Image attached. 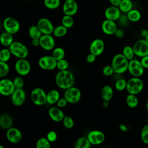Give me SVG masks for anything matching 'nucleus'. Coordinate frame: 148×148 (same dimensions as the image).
<instances>
[{"label":"nucleus","instance_id":"nucleus-3","mask_svg":"<svg viewBox=\"0 0 148 148\" xmlns=\"http://www.w3.org/2000/svg\"><path fill=\"white\" fill-rule=\"evenodd\" d=\"M143 82L140 77H132L127 82L126 90L129 94L137 95L143 90Z\"/></svg>","mask_w":148,"mask_h":148},{"label":"nucleus","instance_id":"nucleus-58","mask_svg":"<svg viewBox=\"0 0 148 148\" xmlns=\"http://www.w3.org/2000/svg\"><path fill=\"white\" fill-rule=\"evenodd\" d=\"M146 109H147V110L148 111V101H147V102L146 103Z\"/></svg>","mask_w":148,"mask_h":148},{"label":"nucleus","instance_id":"nucleus-32","mask_svg":"<svg viewBox=\"0 0 148 148\" xmlns=\"http://www.w3.org/2000/svg\"><path fill=\"white\" fill-rule=\"evenodd\" d=\"M139 101L136 95L129 94L126 97V103L131 108H135L138 105Z\"/></svg>","mask_w":148,"mask_h":148},{"label":"nucleus","instance_id":"nucleus-56","mask_svg":"<svg viewBox=\"0 0 148 148\" xmlns=\"http://www.w3.org/2000/svg\"><path fill=\"white\" fill-rule=\"evenodd\" d=\"M120 128L121 130H123V131H125V130H127L126 127H125V125H121L120 126Z\"/></svg>","mask_w":148,"mask_h":148},{"label":"nucleus","instance_id":"nucleus-21","mask_svg":"<svg viewBox=\"0 0 148 148\" xmlns=\"http://www.w3.org/2000/svg\"><path fill=\"white\" fill-rule=\"evenodd\" d=\"M101 28L105 34L112 35L114 34L117 29V27L115 21L105 19L102 23Z\"/></svg>","mask_w":148,"mask_h":148},{"label":"nucleus","instance_id":"nucleus-1","mask_svg":"<svg viewBox=\"0 0 148 148\" xmlns=\"http://www.w3.org/2000/svg\"><path fill=\"white\" fill-rule=\"evenodd\" d=\"M55 80L57 86L63 90L73 86L75 83L74 75L68 70L60 71L56 74Z\"/></svg>","mask_w":148,"mask_h":148},{"label":"nucleus","instance_id":"nucleus-31","mask_svg":"<svg viewBox=\"0 0 148 148\" xmlns=\"http://www.w3.org/2000/svg\"><path fill=\"white\" fill-rule=\"evenodd\" d=\"M67 32L68 28L61 24L54 27L53 34L55 37L61 38L66 35Z\"/></svg>","mask_w":148,"mask_h":148},{"label":"nucleus","instance_id":"nucleus-30","mask_svg":"<svg viewBox=\"0 0 148 148\" xmlns=\"http://www.w3.org/2000/svg\"><path fill=\"white\" fill-rule=\"evenodd\" d=\"M127 17L129 21L132 22H137L141 18V13L137 9H132L127 13Z\"/></svg>","mask_w":148,"mask_h":148},{"label":"nucleus","instance_id":"nucleus-47","mask_svg":"<svg viewBox=\"0 0 148 148\" xmlns=\"http://www.w3.org/2000/svg\"><path fill=\"white\" fill-rule=\"evenodd\" d=\"M68 102L65 99V98L64 97V98H61L58 99V101H57V105L58 106V108H64L65 107L66 104H67Z\"/></svg>","mask_w":148,"mask_h":148},{"label":"nucleus","instance_id":"nucleus-37","mask_svg":"<svg viewBox=\"0 0 148 148\" xmlns=\"http://www.w3.org/2000/svg\"><path fill=\"white\" fill-rule=\"evenodd\" d=\"M12 53L9 48H4L0 51V61L8 62L10 58Z\"/></svg>","mask_w":148,"mask_h":148},{"label":"nucleus","instance_id":"nucleus-18","mask_svg":"<svg viewBox=\"0 0 148 148\" xmlns=\"http://www.w3.org/2000/svg\"><path fill=\"white\" fill-rule=\"evenodd\" d=\"M25 100V92L23 88H16L11 95L12 103L17 106L22 105Z\"/></svg>","mask_w":148,"mask_h":148},{"label":"nucleus","instance_id":"nucleus-39","mask_svg":"<svg viewBox=\"0 0 148 148\" xmlns=\"http://www.w3.org/2000/svg\"><path fill=\"white\" fill-rule=\"evenodd\" d=\"M10 68L6 62L0 61V77H3L6 76L9 72Z\"/></svg>","mask_w":148,"mask_h":148},{"label":"nucleus","instance_id":"nucleus-33","mask_svg":"<svg viewBox=\"0 0 148 148\" xmlns=\"http://www.w3.org/2000/svg\"><path fill=\"white\" fill-rule=\"evenodd\" d=\"M122 54L128 61L134 59V56H135L132 46H125V47H124V48L123 49Z\"/></svg>","mask_w":148,"mask_h":148},{"label":"nucleus","instance_id":"nucleus-15","mask_svg":"<svg viewBox=\"0 0 148 148\" xmlns=\"http://www.w3.org/2000/svg\"><path fill=\"white\" fill-rule=\"evenodd\" d=\"M40 47L43 50L49 51L54 49L55 40L51 35H42L39 39Z\"/></svg>","mask_w":148,"mask_h":148},{"label":"nucleus","instance_id":"nucleus-34","mask_svg":"<svg viewBox=\"0 0 148 148\" xmlns=\"http://www.w3.org/2000/svg\"><path fill=\"white\" fill-rule=\"evenodd\" d=\"M57 61L64 59L65 56V52L64 49L61 47H55L52 52L51 55Z\"/></svg>","mask_w":148,"mask_h":148},{"label":"nucleus","instance_id":"nucleus-26","mask_svg":"<svg viewBox=\"0 0 148 148\" xmlns=\"http://www.w3.org/2000/svg\"><path fill=\"white\" fill-rule=\"evenodd\" d=\"M60 98V93L57 90H51L47 93V103L49 104L53 105L57 103Z\"/></svg>","mask_w":148,"mask_h":148},{"label":"nucleus","instance_id":"nucleus-4","mask_svg":"<svg viewBox=\"0 0 148 148\" xmlns=\"http://www.w3.org/2000/svg\"><path fill=\"white\" fill-rule=\"evenodd\" d=\"M12 55L18 59L25 58L28 56V49L25 45L18 41H14L8 47Z\"/></svg>","mask_w":148,"mask_h":148},{"label":"nucleus","instance_id":"nucleus-44","mask_svg":"<svg viewBox=\"0 0 148 148\" xmlns=\"http://www.w3.org/2000/svg\"><path fill=\"white\" fill-rule=\"evenodd\" d=\"M13 82L16 88H23L24 84V82L23 78L21 76H16Z\"/></svg>","mask_w":148,"mask_h":148},{"label":"nucleus","instance_id":"nucleus-43","mask_svg":"<svg viewBox=\"0 0 148 148\" xmlns=\"http://www.w3.org/2000/svg\"><path fill=\"white\" fill-rule=\"evenodd\" d=\"M69 67V62L65 59H62L57 61V68L60 71L67 70Z\"/></svg>","mask_w":148,"mask_h":148},{"label":"nucleus","instance_id":"nucleus-14","mask_svg":"<svg viewBox=\"0 0 148 148\" xmlns=\"http://www.w3.org/2000/svg\"><path fill=\"white\" fill-rule=\"evenodd\" d=\"M78 10V5L75 0H65L62 5V11L64 14L73 16Z\"/></svg>","mask_w":148,"mask_h":148},{"label":"nucleus","instance_id":"nucleus-25","mask_svg":"<svg viewBox=\"0 0 148 148\" xmlns=\"http://www.w3.org/2000/svg\"><path fill=\"white\" fill-rule=\"evenodd\" d=\"M13 124V120L12 117L7 114H3L0 117V126L2 128L8 130L12 127Z\"/></svg>","mask_w":148,"mask_h":148},{"label":"nucleus","instance_id":"nucleus-6","mask_svg":"<svg viewBox=\"0 0 148 148\" xmlns=\"http://www.w3.org/2000/svg\"><path fill=\"white\" fill-rule=\"evenodd\" d=\"M32 102L38 106H42L47 103V94L41 88H35L31 92Z\"/></svg>","mask_w":148,"mask_h":148},{"label":"nucleus","instance_id":"nucleus-24","mask_svg":"<svg viewBox=\"0 0 148 148\" xmlns=\"http://www.w3.org/2000/svg\"><path fill=\"white\" fill-rule=\"evenodd\" d=\"M101 95L103 101H110L113 95V88L110 86H104L101 89Z\"/></svg>","mask_w":148,"mask_h":148},{"label":"nucleus","instance_id":"nucleus-35","mask_svg":"<svg viewBox=\"0 0 148 148\" xmlns=\"http://www.w3.org/2000/svg\"><path fill=\"white\" fill-rule=\"evenodd\" d=\"M45 6L51 10H54L59 8L61 4L60 0H44Z\"/></svg>","mask_w":148,"mask_h":148},{"label":"nucleus","instance_id":"nucleus-42","mask_svg":"<svg viewBox=\"0 0 148 148\" xmlns=\"http://www.w3.org/2000/svg\"><path fill=\"white\" fill-rule=\"evenodd\" d=\"M64 126L67 129H71L73 128L74 125V121L72 118L68 116H65L62 120Z\"/></svg>","mask_w":148,"mask_h":148},{"label":"nucleus","instance_id":"nucleus-27","mask_svg":"<svg viewBox=\"0 0 148 148\" xmlns=\"http://www.w3.org/2000/svg\"><path fill=\"white\" fill-rule=\"evenodd\" d=\"M28 35L31 39H40L43 34L37 25H33L28 29Z\"/></svg>","mask_w":148,"mask_h":148},{"label":"nucleus","instance_id":"nucleus-38","mask_svg":"<svg viewBox=\"0 0 148 148\" xmlns=\"http://www.w3.org/2000/svg\"><path fill=\"white\" fill-rule=\"evenodd\" d=\"M36 148H51L50 142L46 138H41L37 140Z\"/></svg>","mask_w":148,"mask_h":148},{"label":"nucleus","instance_id":"nucleus-10","mask_svg":"<svg viewBox=\"0 0 148 148\" xmlns=\"http://www.w3.org/2000/svg\"><path fill=\"white\" fill-rule=\"evenodd\" d=\"M135 56L140 58L148 56V43L145 39H140L134 43L132 46Z\"/></svg>","mask_w":148,"mask_h":148},{"label":"nucleus","instance_id":"nucleus-16","mask_svg":"<svg viewBox=\"0 0 148 148\" xmlns=\"http://www.w3.org/2000/svg\"><path fill=\"white\" fill-rule=\"evenodd\" d=\"M91 145H97L103 142L105 139L104 134L98 130H92L90 131L87 137Z\"/></svg>","mask_w":148,"mask_h":148},{"label":"nucleus","instance_id":"nucleus-12","mask_svg":"<svg viewBox=\"0 0 148 148\" xmlns=\"http://www.w3.org/2000/svg\"><path fill=\"white\" fill-rule=\"evenodd\" d=\"M16 87L13 82L9 79H3L0 81V93L3 96H10L13 93Z\"/></svg>","mask_w":148,"mask_h":148},{"label":"nucleus","instance_id":"nucleus-45","mask_svg":"<svg viewBox=\"0 0 148 148\" xmlns=\"http://www.w3.org/2000/svg\"><path fill=\"white\" fill-rule=\"evenodd\" d=\"M102 73L106 76H110L112 75L114 72L112 65H106L103 68Z\"/></svg>","mask_w":148,"mask_h":148},{"label":"nucleus","instance_id":"nucleus-9","mask_svg":"<svg viewBox=\"0 0 148 148\" xmlns=\"http://www.w3.org/2000/svg\"><path fill=\"white\" fill-rule=\"evenodd\" d=\"M64 97L68 103H75L80 99L81 92L79 88L72 86L65 90Z\"/></svg>","mask_w":148,"mask_h":148},{"label":"nucleus","instance_id":"nucleus-5","mask_svg":"<svg viewBox=\"0 0 148 148\" xmlns=\"http://www.w3.org/2000/svg\"><path fill=\"white\" fill-rule=\"evenodd\" d=\"M3 27L5 31L12 35L17 34L20 28L19 21L13 17H7L3 21Z\"/></svg>","mask_w":148,"mask_h":148},{"label":"nucleus","instance_id":"nucleus-41","mask_svg":"<svg viewBox=\"0 0 148 148\" xmlns=\"http://www.w3.org/2000/svg\"><path fill=\"white\" fill-rule=\"evenodd\" d=\"M127 82L125 79H120L117 80L115 83V88L117 90L121 91L126 89L127 87Z\"/></svg>","mask_w":148,"mask_h":148},{"label":"nucleus","instance_id":"nucleus-13","mask_svg":"<svg viewBox=\"0 0 148 148\" xmlns=\"http://www.w3.org/2000/svg\"><path fill=\"white\" fill-rule=\"evenodd\" d=\"M37 25L43 35H51L53 32L54 27L52 22L47 18H40L38 21Z\"/></svg>","mask_w":148,"mask_h":148},{"label":"nucleus","instance_id":"nucleus-52","mask_svg":"<svg viewBox=\"0 0 148 148\" xmlns=\"http://www.w3.org/2000/svg\"><path fill=\"white\" fill-rule=\"evenodd\" d=\"M121 0H109V2L112 5V6L119 7Z\"/></svg>","mask_w":148,"mask_h":148},{"label":"nucleus","instance_id":"nucleus-40","mask_svg":"<svg viewBox=\"0 0 148 148\" xmlns=\"http://www.w3.org/2000/svg\"><path fill=\"white\" fill-rule=\"evenodd\" d=\"M140 138L143 143L148 145V124L142 127L140 132Z\"/></svg>","mask_w":148,"mask_h":148},{"label":"nucleus","instance_id":"nucleus-48","mask_svg":"<svg viewBox=\"0 0 148 148\" xmlns=\"http://www.w3.org/2000/svg\"><path fill=\"white\" fill-rule=\"evenodd\" d=\"M118 20L119 21L120 23L122 25L124 26V25H126L127 24L128 20H128V18L127 15H125H125H123V16L121 15L120 17L119 18V19Z\"/></svg>","mask_w":148,"mask_h":148},{"label":"nucleus","instance_id":"nucleus-7","mask_svg":"<svg viewBox=\"0 0 148 148\" xmlns=\"http://www.w3.org/2000/svg\"><path fill=\"white\" fill-rule=\"evenodd\" d=\"M128 71L133 77H140L143 74L145 68L142 66L140 61L134 58L129 61Z\"/></svg>","mask_w":148,"mask_h":148},{"label":"nucleus","instance_id":"nucleus-29","mask_svg":"<svg viewBox=\"0 0 148 148\" xmlns=\"http://www.w3.org/2000/svg\"><path fill=\"white\" fill-rule=\"evenodd\" d=\"M133 3L131 0H121L119 8L120 11L124 13H127L132 9Z\"/></svg>","mask_w":148,"mask_h":148},{"label":"nucleus","instance_id":"nucleus-2","mask_svg":"<svg viewBox=\"0 0 148 148\" xmlns=\"http://www.w3.org/2000/svg\"><path fill=\"white\" fill-rule=\"evenodd\" d=\"M129 61L122 53L116 54L112 61V66L114 73L122 74L128 71Z\"/></svg>","mask_w":148,"mask_h":148},{"label":"nucleus","instance_id":"nucleus-46","mask_svg":"<svg viewBox=\"0 0 148 148\" xmlns=\"http://www.w3.org/2000/svg\"><path fill=\"white\" fill-rule=\"evenodd\" d=\"M46 138L50 143L54 142L57 140V133L54 131H50L47 134Z\"/></svg>","mask_w":148,"mask_h":148},{"label":"nucleus","instance_id":"nucleus-22","mask_svg":"<svg viewBox=\"0 0 148 148\" xmlns=\"http://www.w3.org/2000/svg\"><path fill=\"white\" fill-rule=\"evenodd\" d=\"M49 115L50 119L56 122H60L62 121L65 115L64 112L60 108L51 107L49 110Z\"/></svg>","mask_w":148,"mask_h":148},{"label":"nucleus","instance_id":"nucleus-60","mask_svg":"<svg viewBox=\"0 0 148 148\" xmlns=\"http://www.w3.org/2000/svg\"><path fill=\"white\" fill-rule=\"evenodd\" d=\"M102 148H108V147H102Z\"/></svg>","mask_w":148,"mask_h":148},{"label":"nucleus","instance_id":"nucleus-20","mask_svg":"<svg viewBox=\"0 0 148 148\" xmlns=\"http://www.w3.org/2000/svg\"><path fill=\"white\" fill-rule=\"evenodd\" d=\"M121 11L119 7L111 6L108 7L105 11V17L106 19L112 21H117L121 16Z\"/></svg>","mask_w":148,"mask_h":148},{"label":"nucleus","instance_id":"nucleus-55","mask_svg":"<svg viewBox=\"0 0 148 148\" xmlns=\"http://www.w3.org/2000/svg\"><path fill=\"white\" fill-rule=\"evenodd\" d=\"M109 101H103V104H102L104 108H107V107L108 106V105H109Z\"/></svg>","mask_w":148,"mask_h":148},{"label":"nucleus","instance_id":"nucleus-57","mask_svg":"<svg viewBox=\"0 0 148 148\" xmlns=\"http://www.w3.org/2000/svg\"><path fill=\"white\" fill-rule=\"evenodd\" d=\"M145 40L148 43V34H147V35L145 37Z\"/></svg>","mask_w":148,"mask_h":148},{"label":"nucleus","instance_id":"nucleus-54","mask_svg":"<svg viewBox=\"0 0 148 148\" xmlns=\"http://www.w3.org/2000/svg\"><path fill=\"white\" fill-rule=\"evenodd\" d=\"M148 34V31L147 29H143L142 31H141V35L143 36H146Z\"/></svg>","mask_w":148,"mask_h":148},{"label":"nucleus","instance_id":"nucleus-51","mask_svg":"<svg viewBox=\"0 0 148 148\" xmlns=\"http://www.w3.org/2000/svg\"><path fill=\"white\" fill-rule=\"evenodd\" d=\"M114 35L118 38H121L124 36V31L122 29L117 28V29L116 30Z\"/></svg>","mask_w":148,"mask_h":148},{"label":"nucleus","instance_id":"nucleus-17","mask_svg":"<svg viewBox=\"0 0 148 148\" xmlns=\"http://www.w3.org/2000/svg\"><path fill=\"white\" fill-rule=\"evenodd\" d=\"M105 49V43L103 40L97 38L93 40L89 47L90 53L94 54L96 56L101 55Z\"/></svg>","mask_w":148,"mask_h":148},{"label":"nucleus","instance_id":"nucleus-8","mask_svg":"<svg viewBox=\"0 0 148 148\" xmlns=\"http://www.w3.org/2000/svg\"><path fill=\"white\" fill-rule=\"evenodd\" d=\"M57 61L52 56H44L38 60L39 66L44 70H53L57 68Z\"/></svg>","mask_w":148,"mask_h":148},{"label":"nucleus","instance_id":"nucleus-36","mask_svg":"<svg viewBox=\"0 0 148 148\" xmlns=\"http://www.w3.org/2000/svg\"><path fill=\"white\" fill-rule=\"evenodd\" d=\"M61 23L62 25L69 29L72 28L74 25V19L71 16L64 14V16L62 18Z\"/></svg>","mask_w":148,"mask_h":148},{"label":"nucleus","instance_id":"nucleus-19","mask_svg":"<svg viewBox=\"0 0 148 148\" xmlns=\"http://www.w3.org/2000/svg\"><path fill=\"white\" fill-rule=\"evenodd\" d=\"M6 138L12 143H17L21 140L22 134L18 128L11 127L7 130Z\"/></svg>","mask_w":148,"mask_h":148},{"label":"nucleus","instance_id":"nucleus-28","mask_svg":"<svg viewBox=\"0 0 148 148\" xmlns=\"http://www.w3.org/2000/svg\"><path fill=\"white\" fill-rule=\"evenodd\" d=\"M91 145L87 138L80 137L75 142L74 148H90Z\"/></svg>","mask_w":148,"mask_h":148},{"label":"nucleus","instance_id":"nucleus-49","mask_svg":"<svg viewBox=\"0 0 148 148\" xmlns=\"http://www.w3.org/2000/svg\"><path fill=\"white\" fill-rule=\"evenodd\" d=\"M140 62L145 69H148V56L141 58Z\"/></svg>","mask_w":148,"mask_h":148},{"label":"nucleus","instance_id":"nucleus-11","mask_svg":"<svg viewBox=\"0 0 148 148\" xmlns=\"http://www.w3.org/2000/svg\"><path fill=\"white\" fill-rule=\"evenodd\" d=\"M14 68L16 72L20 76H25L31 71V65L25 58H20L15 62Z\"/></svg>","mask_w":148,"mask_h":148},{"label":"nucleus","instance_id":"nucleus-50","mask_svg":"<svg viewBox=\"0 0 148 148\" xmlns=\"http://www.w3.org/2000/svg\"><path fill=\"white\" fill-rule=\"evenodd\" d=\"M96 57L97 56L94 54L90 53V54H88L86 57V61L88 63H93L96 60Z\"/></svg>","mask_w":148,"mask_h":148},{"label":"nucleus","instance_id":"nucleus-59","mask_svg":"<svg viewBox=\"0 0 148 148\" xmlns=\"http://www.w3.org/2000/svg\"><path fill=\"white\" fill-rule=\"evenodd\" d=\"M0 148H5V147H4L2 145H1V146H0Z\"/></svg>","mask_w":148,"mask_h":148},{"label":"nucleus","instance_id":"nucleus-23","mask_svg":"<svg viewBox=\"0 0 148 148\" xmlns=\"http://www.w3.org/2000/svg\"><path fill=\"white\" fill-rule=\"evenodd\" d=\"M12 35V34L6 31L2 32L0 36V42L2 45L5 47H9L14 42Z\"/></svg>","mask_w":148,"mask_h":148},{"label":"nucleus","instance_id":"nucleus-53","mask_svg":"<svg viewBox=\"0 0 148 148\" xmlns=\"http://www.w3.org/2000/svg\"><path fill=\"white\" fill-rule=\"evenodd\" d=\"M31 44H32V46H34V47L40 46V40H39V39H32Z\"/></svg>","mask_w":148,"mask_h":148}]
</instances>
